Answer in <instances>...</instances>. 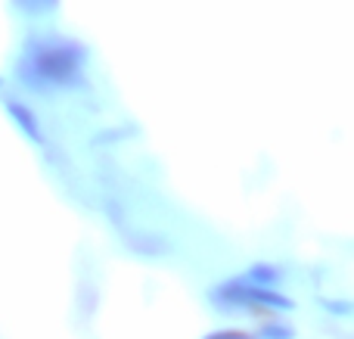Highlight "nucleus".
<instances>
[{
  "label": "nucleus",
  "mask_w": 354,
  "mask_h": 339,
  "mask_svg": "<svg viewBox=\"0 0 354 339\" xmlns=\"http://www.w3.org/2000/svg\"><path fill=\"white\" fill-rule=\"evenodd\" d=\"M87 47L56 31H31L16 59V78L35 93L75 91L87 84Z\"/></svg>",
  "instance_id": "nucleus-1"
},
{
  "label": "nucleus",
  "mask_w": 354,
  "mask_h": 339,
  "mask_svg": "<svg viewBox=\"0 0 354 339\" xmlns=\"http://www.w3.org/2000/svg\"><path fill=\"white\" fill-rule=\"evenodd\" d=\"M212 299L221 305V309H230V305H252V309H292V302H289L286 296H280V293L274 290H261V286H252L245 284V280H227V284L214 286Z\"/></svg>",
  "instance_id": "nucleus-2"
},
{
  "label": "nucleus",
  "mask_w": 354,
  "mask_h": 339,
  "mask_svg": "<svg viewBox=\"0 0 354 339\" xmlns=\"http://www.w3.org/2000/svg\"><path fill=\"white\" fill-rule=\"evenodd\" d=\"M3 109L10 112L12 122L19 125V131H22L31 143H44V140H47V137H44V128H41V118H37V112L31 109L28 103H22V100H16V97H6L3 100Z\"/></svg>",
  "instance_id": "nucleus-3"
},
{
  "label": "nucleus",
  "mask_w": 354,
  "mask_h": 339,
  "mask_svg": "<svg viewBox=\"0 0 354 339\" xmlns=\"http://www.w3.org/2000/svg\"><path fill=\"white\" fill-rule=\"evenodd\" d=\"M118 234H122V240L128 243V249H134L137 255H143V259H156V255H165L168 249V240L159 234H149V230H131V228H118Z\"/></svg>",
  "instance_id": "nucleus-4"
},
{
  "label": "nucleus",
  "mask_w": 354,
  "mask_h": 339,
  "mask_svg": "<svg viewBox=\"0 0 354 339\" xmlns=\"http://www.w3.org/2000/svg\"><path fill=\"white\" fill-rule=\"evenodd\" d=\"M10 6L19 16L37 19V16H50V12L59 10V0H10Z\"/></svg>",
  "instance_id": "nucleus-5"
},
{
  "label": "nucleus",
  "mask_w": 354,
  "mask_h": 339,
  "mask_svg": "<svg viewBox=\"0 0 354 339\" xmlns=\"http://www.w3.org/2000/svg\"><path fill=\"white\" fill-rule=\"evenodd\" d=\"M277 280H283V268H277V265H255V268H249V277H245V284H252V286H270V284H277Z\"/></svg>",
  "instance_id": "nucleus-6"
},
{
  "label": "nucleus",
  "mask_w": 354,
  "mask_h": 339,
  "mask_svg": "<svg viewBox=\"0 0 354 339\" xmlns=\"http://www.w3.org/2000/svg\"><path fill=\"white\" fill-rule=\"evenodd\" d=\"M261 336L264 339H292V327H286V324H264Z\"/></svg>",
  "instance_id": "nucleus-7"
},
{
  "label": "nucleus",
  "mask_w": 354,
  "mask_h": 339,
  "mask_svg": "<svg viewBox=\"0 0 354 339\" xmlns=\"http://www.w3.org/2000/svg\"><path fill=\"white\" fill-rule=\"evenodd\" d=\"M205 339H252V336H245L243 330H218V333H212Z\"/></svg>",
  "instance_id": "nucleus-8"
},
{
  "label": "nucleus",
  "mask_w": 354,
  "mask_h": 339,
  "mask_svg": "<svg viewBox=\"0 0 354 339\" xmlns=\"http://www.w3.org/2000/svg\"><path fill=\"white\" fill-rule=\"evenodd\" d=\"M0 81H3V78H0Z\"/></svg>",
  "instance_id": "nucleus-9"
}]
</instances>
